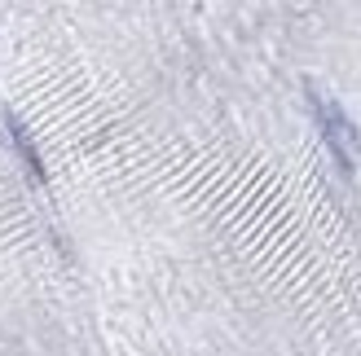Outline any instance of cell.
Returning a JSON list of instances; mask_svg holds the SVG:
<instances>
[{
	"label": "cell",
	"instance_id": "1",
	"mask_svg": "<svg viewBox=\"0 0 361 356\" xmlns=\"http://www.w3.org/2000/svg\"><path fill=\"white\" fill-rule=\"evenodd\" d=\"M309 101H313V110H317V119H322V136L331 141L339 167L353 172V123L344 119V110H339V106H331L322 93H309Z\"/></svg>",
	"mask_w": 361,
	"mask_h": 356
},
{
	"label": "cell",
	"instance_id": "2",
	"mask_svg": "<svg viewBox=\"0 0 361 356\" xmlns=\"http://www.w3.org/2000/svg\"><path fill=\"white\" fill-rule=\"evenodd\" d=\"M5 123H9V141L18 146V154H23V163L31 167V176H35V181H44V163H40V150L31 146L27 128H23V123H18V115H5Z\"/></svg>",
	"mask_w": 361,
	"mask_h": 356
}]
</instances>
